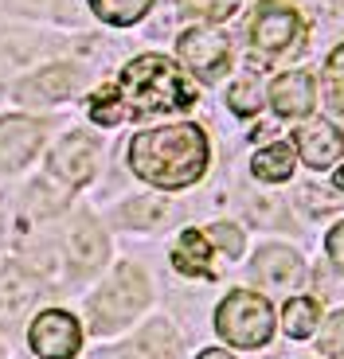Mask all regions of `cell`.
<instances>
[{"instance_id": "52a82bcc", "label": "cell", "mask_w": 344, "mask_h": 359, "mask_svg": "<svg viewBox=\"0 0 344 359\" xmlns=\"http://www.w3.org/2000/svg\"><path fill=\"white\" fill-rule=\"evenodd\" d=\"M27 344L39 359H74L82 348V328L71 313L63 309H51V313H39L32 332H27Z\"/></svg>"}, {"instance_id": "ac0fdd59", "label": "cell", "mask_w": 344, "mask_h": 359, "mask_svg": "<svg viewBox=\"0 0 344 359\" xmlns=\"http://www.w3.org/2000/svg\"><path fill=\"white\" fill-rule=\"evenodd\" d=\"M176 355V336L164 320L149 324L126 344V359H172Z\"/></svg>"}, {"instance_id": "8fae6325", "label": "cell", "mask_w": 344, "mask_h": 359, "mask_svg": "<svg viewBox=\"0 0 344 359\" xmlns=\"http://www.w3.org/2000/svg\"><path fill=\"white\" fill-rule=\"evenodd\" d=\"M82 74L79 67L71 63H51L44 67L39 74H32L27 82H20V98L24 102H36V106H55V102H67L79 90Z\"/></svg>"}, {"instance_id": "8992f818", "label": "cell", "mask_w": 344, "mask_h": 359, "mask_svg": "<svg viewBox=\"0 0 344 359\" xmlns=\"http://www.w3.org/2000/svg\"><path fill=\"white\" fill-rule=\"evenodd\" d=\"M176 51H180L184 67L196 71V79L204 82H216L227 71V63H231V43L216 27H188V32H180Z\"/></svg>"}, {"instance_id": "ffe728a7", "label": "cell", "mask_w": 344, "mask_h": 359, "mask_svg": "<svg viewBox=\"0 0 344 359\" xmlns=\"http://www.w3.org/2000/svg\"><path fill=\"white\" fill-rule=\"evenodd\" d=\"M317 320H321V305L313 297H290L286 309H282V328L290 340H305V336L317 332Z\"/></svg>"}, {"instance_id": "6da1fadb", "label": "cell", "mask_w": 344, "mask_h": 359, "mask_svg": "<svg viewBox=\"0 0 344 359\" xmlns=\"http://www.w3.org/2000/svg\"><path fill=\"white\" fill-rule=\"evenodd\" d=\"M196 106V86L180 67L164 55H137L133 63L121 67L118 82L102 86L91 98V121L98 126H121L157 114H184Z\"/></svg>"}, {"instance_id": "3957f363", "label": "cell", "mask_w": 344, "mask_h": 359, "mask_svg": "<svg viewBox=\"0 0 344 359\" xmlns=\"http://www.w3.org/2000/svg\"><path fill=\"white\" fill-rule=\"evenodd\" d=\"M216 332L223 336L231 348H243V351H254V348H266L274 336V309L263 293L254 289H235L227 293L216 309Z\"/></svg>"}, {"instance_id": "9c48e42d", "label": "cell", "mask_w": 344, "mask_h": 359, "mask_svg": "<svg viewBox=\"0 0 344 359\" xmlns=\"http://www.w3.org/2000/svg\"><path fill=\"white\" fill-rule=\"evenodd\" d=\"M270 109L286 121H301V117L313 114L317 106V82L309 71H286L270 82V94H266Z\"/></svg>"}, {"instance_id": "603a6c76", "label": "cell", "mask_w": 344, "mask_h": 359, "mask_svg": "<svg viewBox=\"0 0 344 359\" xmlns=\"http://www.w3.org/2000/svg\"><path fill=\"white\" fill-rule=\"evenodd\" d=\"M164 211H168V207H164V199H157V196H137V199H129V203L121 207L126 223H129V226H141V231L161 223Z\"/></svg>"}, {"instance_id": "4316f807", "label": "cell", "mask_w": 344, "mask_h": 359, "mask_svg": "<svg viewBox=\"0 0 344 359\" xmlns=\"http://www.w3.org/2000/svg\"><path fill=\"white\" fill-rule=\"evenodd\" d=\"M325 250H329V258H333V266L344 273V223H336L333 231H329V238H325Z\"/></svg>"}, {"instance_id": "5bb4252c", "label": "cell", "mask_w": 344, "mask_h": 359, "mask_svg": "<svg viewBox=\"0 0 344 359\" xmlns=\"http://www.w3.org/2000/svg\"><path fill=\"white\" fill-rule=\"evenodd\" d=\"M36 289L39 281L27 273L20 262H8L0 269V313L4 316H20L32 301H36Z\"/></svg>"}, {"instance_id": "7402d4cb", "label": "cell", "mask_w": 344, "mask_h": 359, "mask_svg": "<svg viewBox=\"0 0 344 359\" xmlns=\"http://www.w3.org/2000/svg\"><path fill=\"white\" fill-rule=\"evenodd\" d=\"M263 102H266V90H263V82H258V74H243L235 86L227 90V106L235 109L239 117L258 114V109H263Z\"/></svg>"}, {"instance_id": "d4e9b609", "label": "cell", "mask_w": 344, "mask_h": 359, "mask_svg": "<svg viewBox=\"0 0 344 359\" xmlns=\"http://www.w3.org/2000/svg\"><path fill=\"white\" fill-rule=\"evenodd\" d=\"M317 348H321V355H329V359H344V309L325 320Z\"/></svg>"}, {"instance_id": "cb8c5ba5", "label": "cell", "mask_w": 344, "mask_h": 359, "mask_svg": "<svg viewBox=\"0 0 344 359\" xmlns=\"http://www.w3.org/2000/svg\"><path fill=\"white\" fill-rule=\"evenodd\" d=\"M180 8L196 20H208V24H219V20L235 16L239 0H180Z\"/></svg>"}, {"instance_id": "e0dca14e", "label": "cell", "mask_w": 344, "mask_h": 359, "mask_svg": "<svg viewBox=\"0 0 344 359\" xmlns=\"http://www.w3.org/2000/svg\"><path fill=\"white\" fill-rule=\"evenodd\" d=\"M67 254H71V262L79 269L102 266V258H106V234H102L91 219H79V223L71 226V234H67Z\"/></svg>"}, {"instance_id": "30bf717a", "label": "cell", "mask_w": 344, "mask_h": 359, "mask_svg": "<svg viewBox=\"0 0 344 359\" xmlns=\"http://www.w3.org/2000/svg\"><path fill=\"white\" fill-rule=\"evenodd\" d=\"M94 172H98V141H94V137L71 133V137H63V141L55 144L51 176H59L63 184L79 188V184H86Z\"/></svg>"}, {"instance_id": "4fadbf2b", "label": "cell", "mask_w": 344, "mask_h": 359, "mask_svg": "<svg viewBox=\"0 0 344 359\" xmlns=\"http://www.w3.org/2000/svg\"><path fill=\"white\" fill-rule=\"evenodd\" d=\"M44 129L32 117H0V164L4 168H20L36 156Z\"/></svg>"}, {"instance_id": "484cf974", "label": "cell", "mask_w": 344, "mask_h": 359, "mask_svg": "<svg viewBox=\"0 0 344 359\" xmlns=\"http://www.w3.org/2000/svg\"><path fill=\"white\" fill-rule=\"evenodd\" d=\"M208 238L219 246V250H227V258H239V254H243V231L231 226V223H216L208 231Z\"/></svg>"}, {"instance_id": "ba28073f", "label": "cell", "mask_w": 344, "mask_h": 359, "mask_svg": "<svg viewBox=\"0 0 344 359\" xmlns=\"http://www.w3.org/2000/svg\"><path fill=\"white\" fill-rule=\"evenodd\" d=\"M293 149H298L301 164H309V168H333L336 161L344 156V133L329 121V117H321V121H305V126L293 129Z\"/></svg>"}, {"instance_id": "5b68a950", "label": "cell", "mask_w": 344, "mask_h": 359, "mask_svg": "<svg viewBox=\"0 0 344 359\" xmlns=\"http://www.w3.org/2000/svg\"><path fill=\"white\" fill-rule=\"evenodd\" d=\"M246 32H251V43L258 47V51L282 55V51H290V47L301 43L305 20H301V12L293 8L290 0H263V4L254 8Z\"/></svg>"}, {"instance_id": "7a4b0ae2", "label": "cell", "mask_w": 344, "mask_h": 359, "mask_svg": "<svg viewBox=\"0 0 344 359\" xmlns=\"http://www.w3.org/2000/svg\"><path fill=\"white\" fill-rule=\"evenodd\" d=\"M129 168L133 176H141L145 184L164 191H180L188 184H196L208 172V133L192 121L164 129H145L129 141Z\"/></svg>"}, {"instance_id": "277c9868", "label": "cell", "mask_w": 344, "mask_h": 359, "mask_svg": "<svg viewBox=\"0 0 344 359\" xmlns=\"http://www.w3.org/2000/svg\"><path fill=\"white\" fill-rule=\"evenodd\" d=\"M149 301V281L141 269L121 266L98 293L91 297V316H94V332H118L121 324H129Z\"/></svg>"}, {"instance_id": "2e32d148", "label": "cell", "mask_w": 344, "mask_h": 359, "mask_svg": "<svg viewBox=\"0 0 344 359\" xmlns=\"http://www.w3.org/2000/svg\"><path fill=\"white\" fill-rule=\"evenodd\" d=\"M172 266L188 278H211V238L199 231H184L172 246Z\"/></svg>"}, {"instance_id": "f546056e", "label": "cell", "mask_w": 344, "mask_h": 359, "mask_svg": "<svg viewBox=\"0 0 344 359\" xmlns=\"http://www.w3.org/2000/svg\"><path fill=\"white\" fill-rule=\"evenodd\" d=\"M333 184H336V188H340V191H344V168H336V176H333Z\"/></svg>"}, {"instance_id": "d6986e66", "label": "cell", "mask_w": 344, "mask_h": 359, "mask_svg": "<svg viewBox=\"0 0 344 359\" xmlns=\"http://www.w3.org/2000/svg\"><path fill=\"white\" fill-rule=\"evenodd\" d=\"M321 90H325L329 121L344 133V43L333 47V55L325 59V74H321Z\"/></svg>"}, {"instance_id": "44dd1931", "label": "cell", "mask_w": 344, "mask_h": 359, "mask_svg": "<svg viewBox=\"0 0 344 359\" xmlns=\"http://www.w3.org/2000/svg\"><path fill=\"white\" fill-rule=\"evenodd\" d=\"M91 8L102 24L129 27L137 20H145V12L153 8V0H91Z\"/></svg>"}, {"instance_id": "7c38bea8", "label": "cell", "mask_w": 344, "mask_h": 359, "mask_svg": "<svg viewBox=\"0 0 344 359\" xmlns=\"http://www.w3.org/2000/svg\"><path fill=\"white\" fill-rule=\"evenodd\" d=\"M251 269H254V281L263 289H298L301 278H305V266H301V258L290 246H266V250H258Z\"/></svg>"}, {"instance_id": "83f0119b", "label": "cell", "mask_w": 344, "mask_h": 359, "mask_svg": "<svg viewBox=\"0 0 344 359\" xmlns=\"http://www.w3.org/2000/svg\"><path fill=\"white\" fill-rule=\"evenodd\" d=\"M8 8H20V12H47L55 8V0H4Z\"/></svg>"}, {"instance_id": "f1b7e54d", "label": "cell", "mask_w": 344, "mask_h": 359, "mask_svg": "<svg viewBox=\"0 0 344 359\" xmlns=\"http://www.w3.org/2000/svg\"><path fill=\"white\" fill-rule=\"evenodd\" d=\"M199 359H235L231 351H219V348H208V351H199Z\"/></svg>"}, {"instance_id": "9a60e30c", "label": "cell", "mask_w": 344, "mask_h": 359, "mask_svg": "<svg viewBox=\"0 0 344 359\" xmlns=\"http://www.w3.org/2000/svg\"><path fill=\"white\" fill-rule=\"evenodd\" d=\"M293 168H298V149H293V141H274L251 156V172L263 184H286L293 176Z\"/></svg>"}]
</instances>
